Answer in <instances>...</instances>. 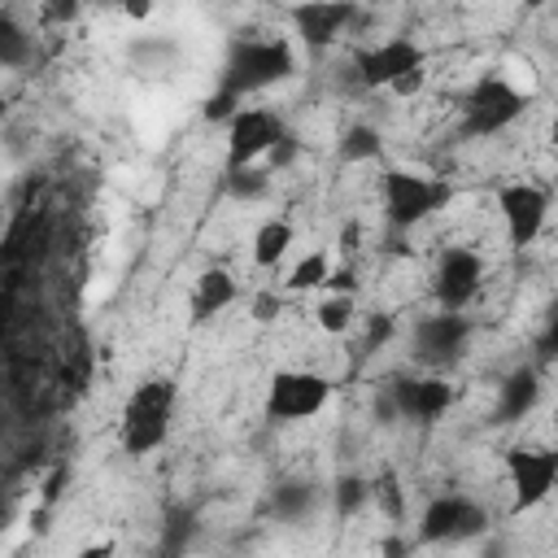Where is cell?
Instances as JSON below:
<instances>
[{
	"mask_svg": "<svg viewBox=\"0 0 558 558\" xmlns=\"http://www.w3.org/2000/svg\"><path fill=\"white\" fill-rule=\"evenodd\" d=\"M296 74V52L288 39L275 35H240L227 48V61L218 70V87L205 100V118L209 122H231L235 109L244 105V96H257L283 78Z\"/></svg>",
	"mask_w": 558,
	"mask_h": 558,
	"instance_id": "6da1fadb",
	"label": "cell"
},
{
	"mask_svg": "<svg viewBox=\"0 0 558 558\" xmlns=\"http://www.w3.org/2000/svg\"><path fill=\"white\" fill-rule=\"evenodd\" d=\"M174 405H179V388H174V379H166V375L144 379V384L126 397V405H122V423H118V440H122V449H126L131 458H144V453L161 449L166 436H170Z\"/></svg>",
	"mask_w": 558,
	"mask_h": 558,
	"instance_id": "7a4b0ae2",
	"label": "cell"
},
{
	"mask_svg": "<svg viewBox=\"0 0 558 558\" xmlns=\"http://www.w3.org/2000/svg\"><path fill=\"white\" fill-rule=\"evenodd\" d=\"M453 201V187L436 174H423V170H384L379 179V205H384V222L401 235L410 227H418L423 218H432L436 209H445Z\"/></svg>",
	"mask_w": 558,
	"mask_h": 558,
	"instance_id": "3957f363",
	"label": "cell"
},
{
	"mask_svg": "<svg viewBox=\"0 0 558 558\" xmlns=\"http://www.w3.org/2000/svg\"><path fill=\"white\" fill-rule=\"evenodd\" d=\"M532 96L519 92L510 78L501 74H484L466 96H462V135L466 140H488L501 135L506 126H514L527 113Z\"/></svg>",
	"mask_w": 558,
	"mask_h": 558,
	"instance_id": "277c9868",
	"label": "cell"
},
{
	"mask_svg": "<svg viewBox=\"0 0 558 558\" xmlns=\"http://www.w3.org/2000/svg\"><path fill=\"white\" fill-rule=\"evenodd\" d=\"M423 65H427V52L405 35L379 39V44L353 52V74L366 92H384V87L410 92L423 83Z\"/></svg>",
	"mask_w": 558,
	"mask_h": 558,
	"instance_id": "5b68a950",
	"label": "cell"
},
{
	"mask_svg": "<svg viewBox=\"0 0 558 558\" xmlns=\"http://www.w3.org/2000/svg\"><path fill=\"white\" fill-rule=\"evenodd\" d=\"M453 405V384L440 375H397L388 384V392L379 397V414L384 423H436L445 410Z\"/></svg>",
	"mask_w": 558,
	"mask_h": 558,
	"instance_id": "8992f818",
	"label": "cell"
},
{
	"mask_svg": "<svg viewBox=\"0 0 558 558\" xmlns=\"http://www.w3.org/2000/svg\"><path fill=\"white\" fill-rule=\"evenodd\" d=\"M488 527V514L475 497L466 493H440L423 506V519H418V541L427 545H462V541H475L480 532Z\"/></svg>",
	"mask_w": 558,
	"mask_h": 558,
	"instance_id": "52a82bcc",
	"label": "cell"
},
{
	"mask_svg": "<svg viewBox=\"0 0 558 558\" xmlns=\"http://www.w3.org/2000/svg\"><path fill=\"white\" fill-rule=\"evenodd\" d=\"M506 480H510V510L514 514L541 506L558 484V449H545V445L506 449Z\"/></svg>",
	"mask_w": 558,
	"mask_h": 558,
	"instance_id": "ba28073f",
	"label": "cell"
},
{
	"mask_svg": "<svg viewBox=\"0 0 558 558\" xmlns=\"http://www.w3.org/2000/svg\"><path fill=\"white\" fill-rule=\"evenodd\" d=\"M331 397V379L318 371H275L266 388V418L270 423H301L314 418Z\"/></svg>",
	"mask_w": 558,
	"mask_h": 558,
	"instance_id": "9c48e42d",
	"label": "cell"
},
{
	"mask_svg": "<svg viewBox=\"0 0 558 558\" xmlns=\"http://www.w3.org/2000/svg\"><path fill=\"white\" fill-rule=\"evenodd\" d=\"M288 135V122L275 109H257V105H240L235 118L227 122V170L240 166H257L262 157H270V148Z\"/></svg>",
	"mask_w": 558,
	"mask_h": 558,
	"instance_id": "30bf717a",
	"label": "cell"
},
{
	"mask_svg": "<svg viewBox=\"0 0 558 558\" xmlns=\"http://www.w3.org/2000/svg\"><path fill=\"white\" fill-rule=\"evenodd\" d=\"M480 283H484V257L475 248H466V244L440 248L436 270H432V292H436L440 310H466L475 301Z\"/></svg>",
	"mask_w": 558,
	"mask_h": 558,
	"instance_id": "8fae6325",
	"label": "cell"
},
{
	"mask_svg": "<svg viewBox=\"0 0 558 558\" xmlns=\"http://www.w3.org/2000/svg\"><path fill=\"white\" fill-rule=\"evenodd\" d=\"M471 340V318L462 310H440V314H427L414 323L410 331V353L423 362V366H449L462 357Z\"/></svg>",
	"mask_w": 558,
	"mask_h": 558,
	"instance_id": "7c38bea8",
	"label": "cell"
},
{
	"mask_svg": "<svg viewBox=\"0 0 558 558\" xmlns=\"http://www.w3.org/2000/svg\"><path fill=\"white\" fill-rule=\"evenodd\" d=\"M497 209H501L506 240L514 248H527V244H536V235L549 222V192L536 183H506L497 192Z\"/></svg>",
	"mask_w": 558,
	"mask_h": 558,
	"instance_id": "4fadbf2b",
	"label": "cell"
},
{
	"mask_svg": "<svg viewBox=\"0 0 558 558\" xmlns=\"http://www.w3.org/2000/svg\"><path fill=\"white\" fill-rule=\"evenodd\" d=\"M288 17H292V31L301 35V44L310 52H323L357 22V0H296L288 9Z\"/></svg>",
	"mask_w": 558,
	"mask_h": 558,
	"instance_id": "5bb4252c",
	"label": "cell"
},
{
	"mask_svg": "<svg viewBox=\"0 0 558 558\" xmlns=\"http://www.w3.org/2000/svg\"><path fill=\"white\" fill-rule=\"evenodd\" d=\"M541 401V375L532 366H514L501 384H497V401H493V423L497 427H510V423H523Z\"/></svg>",
	"mask_w": 558,
	"mask_h": 558,
	"instance_id": "9a60e30c",
	"label": "cell"
},
{
	"mask_svg": "<svg viewBox=\"0 0 558 558\" xmlns=\"http://www.w3.org/2000/svg\"><path fill=\"white\" fill-rule=\"evenodd\" d=\"M240 296V288H235V279L222 270V266H209L201 279H196V288H192V301H187V310H192V323H209V318H218L231 301Z\"/></svg>",
	"mask_w": 558,
	"mask_h": 558,
	"instance_id": "2e32d148",
	"label": "cell"
},
{
	"mask_svg": "<svg viewBox=\"0 0 558 558\" xmlns=\"http://www.w3.org/2000/svg\"><path fill=\"white\" fill-rule=\"evenodd\" d=\"M292 240H296V231H292L288 218L262 222L257 235H253V262H257V266H279V257L292 248Z\"/></svg>",
	"mask_w": 558,
	"mask_h": 558,
	"instance_id": "e0dca14e",
	"label": "cell"
},
{
	"mask_svg": "<svg viewBox=\"0 0 558 558\" xmlns=\"http://www.w3.org/2000/svg\"><path fill=\"white\" fill-rule=\"evenodd\" d=\"M270 510H275L283 523H301V519L314 510V484H305V480H283V484H275Z\"/></svg>",
	"mask_w": 558,
	"mask_h": 558,
	"instance_id": "ac0fdd59",
	"label": "cell"
},
{
	"mask_svg": "<svg viewBox=\"0 0 558 558\" xmlns=\"http://www.w3.org/2000/svg\"><path fill=\"white\" fill-rule=\"evenodd\" d=\"M31 52H35L31 31H26L13 13H4V17H0V61H4L9 70H22V65L31 61Z\"/></svg>",
	"mask_w": 558,
	"mask_h": 558,
	"instance_id": "d6986e66",
	"label": "cell"
},
{
	"mask_svg": "<svg viewBox=\"0 0 558 558\" xmlns=\"http://www.w3.org/2000/svg\"><path fill=\"white\" fill-rule=\"evenodd\" d=\"M353 318H357L353 292H331V296H323L318 310H314V323H318L327 336H344V331L353 327Z\"/></svg>",
	"mask_w": 558,
	"mask_h": 558,
	"instance_id": "ffe728a7",
	"label": "cell"
},
{
	"mask_svg": "<svg viewBox=\"0 0 558 558\" xmlns=\"http://www.w3.org/2000/svg\"><path fill=\"white\" fill-rule=\"evenodd\" d=\"M379 148H384L379 131H375V126H366V122H353V126L340 135V161H349V166L379 157Z\"/></svg>",
	"mask_w": 558,
	"mask_h": 558,
	"instance_id": "44dd1931",
	"label": "cell"
},
{
	"mask_svg": "<svg viewBox=\"0 0 558 558\" xmlns=\"http://www.w3.org/2000/svg\"><path fill=\"white\" fill-rule=\"evenodd\" d=\"M227 192L235 201H262L270 192V170L262 166H240V170H227Z\"/></svg>",
	"mask_w": 558,
	"mask_h": 558,
	"instance_id": "7402d4cb",
	"label": "cell"
},
{
	"mask_svg": "<svg viewBox=\"0 0 558 558\" xmlns=\"http://www.w3.org/2000/svg\"><path fill=\"white\" fill-rule=\"evenodd\" d=\"M327 275H331V262L327 253H310L292 266L288 275V292H310V288H327Z\"/></svg>",
	"mask_w": 558,
	"mask_h": 558,
	"instance_id": "603a6c76",
	"label": "cell"
},
{
	"mask_svg": "<svg viewBox=\"0 0 558 558\" xmlns=\"http://www.w3.org/2000/svg\"><path fill=\"white\" fill-rule=\"evenodd\" d=\"M192 532H196V514L187 506H174L166 514V536H161V549L166 554H183L192 545Z\"/></svg>",
	"mask_w": 558,
	"mask_h": 558,
	"instance_id": "cb8c5ba5",
	"label": "cell"
},
{
	"mask_svg": "<svg viewBox=\"0 0 558 558\" xmlns=\"http://www.w3.org/2000/svg\"><path fill=\"white\" fill-rule=\"evenodd\" d=\"M366 497H371V484L357 480V475H344V480L336 484V510H340V514H353Z\"/></svg>",
	"mask_w": 558,
	"mask_h": 558,
	"instance_id": "d4e9b609",
	"label": "cell"
},
{
	"mask_svg": "<svg viewBox=\"0 0 558 558\" xmlns=\"http://www.w3.org/2000/svg\"><path fill=\"white\" fill-rule=\"evenodd\" d=\"M83 4L87 0H39V17H44V26H70V22H78Z\"/></svg>",
	"mask_w": 558,
	"mask_h": 558,
	"instance_id": "484cf974",
	"label": "cell"
},
{
	"mask_svg": "<svg viewBox=\"0 0 558 558\" xmlns=\"http://www.w3.org/2000/svg\"><path fill=\"white\" fill-rule=\"evenodd\" d=\"M536 349H541V357H558V296L545 310V327L536 336Z\"/></svg>",
	"mask_w": 558,
	"mask_h": 558,
	"instance_id": "4316f807",
	"label": "cell"
},
{
	"mask_svg": "<svg viewBox=\"0 0 558 558\" xmlns=\"http://www.w3.org/2000/svg\"><path fill=\"white\" fill-rule=\"evenodd\" d=\"M375 497L388 506V514H392V519H401V484H397V475H392V471H384V475L375 480Z\"/></svg>",
	"mask_w": 558,
	"mask_h": 558,
	"instance_id": "83f0119b",
	"label": "cell"
},
{
	"mask_svg": "<svg viewBox=\"0 0 558 558\" xmlns=\"http://www.w3.org/2000/svg\"><path fill=\"white\" fill-rule=\"evenodd\" d=\"M279 310H283V296H279V292H257V296H253V318H257V323H275Z\"/></svg>",
	"mask_w": 558,
	"mask_h": 558,
	"instance_id": "f1b7e54d",
	"label": "cell"
},
{
	"mask_svg": "<svg viewBox=\"0 0 558 558\" xmlns=\"http://www.w3.org/2000/svg\"><path fill=\"white\" fill-rule=\"evenodd\" d=\"M292 157H296V140H292V131H288V135H283V140L270 148V166H288Z\"/></svg>",
	"mask_w": 558,
	"mask_h": 558,
	"instance_id": "f546056e",
	"label": "cell"
},
{
	"mask_svg": "<svg viewBox=\"0 0 558 558\" xmlns=\"http://www.w3.org/2000/svg\"><path fill=\"white\" fill-rule=\"evenodd\" d=\"M122 13L135 17V22H144V17L153 13V0H122Z\"/></svg>",
	"mask_w": 558,
	"mask_h": 558,
	"instance_id": "4dcf8cb0",
	"label": "cell"
},
{
	"mask_svg": "<svg viewBox=\"0 0 558 558\" xmlns=\"http://www.w3.org/2000/svg\"><path fill=\"white\" fill-rule=\"evenodd\" d=\"M357 240H362V227H357V222L340 227V248H344V253H353V248H357Z\"/></svg>",
	"mask_w": 558,
	"mask_h": 558,
	"instance_id": "1f68e13d",
	"label": "cell"
},
{
	"mask_svg": "<svg viewBox=\"0 0 558 558\" xmlns=\"http://www.w3.org/2000/svg\"><path fill=\"white\" fill-rule=\"evenodd\" d=\"M549 140L558 144V113H554V122H549Z\"/></svg>",
	"mask_w": 558,
	"mask_h": 558,
	"instance_id": "d6a6232c",
	"label": "cell"
},
{
	"mask_svg": "<svg viewBox=\"0 0 558 558\" xmlns=\"http://www.w3.org/2000/svg\"><path fill=\"white\" fill-rule=\"evenodd\" d=\"M92 4H118L122 9V0H92Z\"/></svg>",
	"mask_w": 558,
	"mask_h": 558,
	"instance_id": "836d02e7",
	"label": "cell"
},
{
	"mask_svg": "<svg viewBox=\"0 0 558 558\" xmlns=\"http://www.w3.org/2000/svg\"><path fill=\"white\" fill-rule=\"evenodd\" d=\"M554 427H558V410H554Z\"/></svg>",
	"mask_w": 558,
	"mask_h": 558,
	"instance_id": "e575fe53",
	"label": "cell"
}]
</instances>
